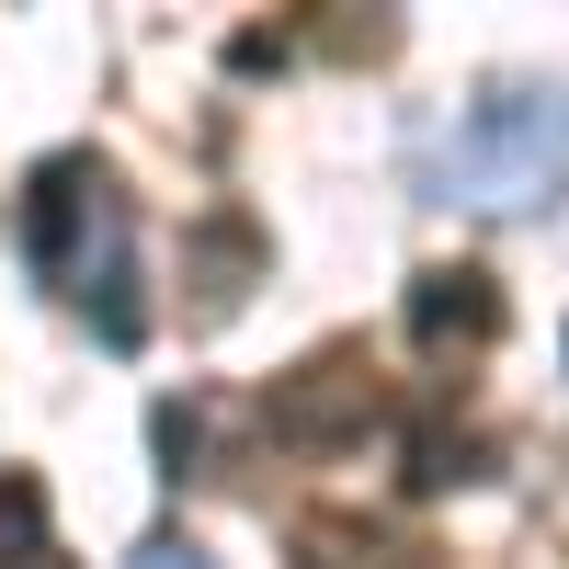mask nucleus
<instances>
[{"label":"nucleus","mask_w":569,"mask_h":569,"mask_svg":"<svg viewBox=\"0 0 569 569\" xmlns=\"http://www.w3.org/2000/svg\"><path fill=\"white\" fill-rule=\"evenodd\" d=\"M445 479H467V445L421 433V445H410V490H445Z\"/></svg>","instance_id":"nucleus-5"},{"label":"nucleus","mask_w":569,"mask_h":569,"mask_svg":"<svg viewBox=\"0 0 569 569\" xmlns=\"http://www.w3.org/2000/svg\"><path fill=\"white\" fill-rule=\"evenodd\" d=\"M80 297H91V330H103L114 353L137 342V330H149V308H137V262H126V228L103 240V273H80Z\"/></svg>","instance_id":"nucleus-4"},{"label":"nucleus","mask_w":569,"mask_h":569,"mask_svg":"<svg viewBox=\"0 0 569 569\" xmlns=\"http://www.w3.org/2000/svg\"><path fill=\"white\" fill-rule=\"evenodd\" d=\"M12 569H69V558H58V547H34V558H12Z\"/></svg>","instance_id":"nucleus-7"},{"label":"nucleus","mask_w":569,"mask_h":569,"mask_svg":"<svg viewBox=\"0 0 569 569\" xmlns=\"http://www.w3.org/2000/svg\"><path fill=\"white\" fill-rule=\"evenodd\" d=\"M103 194H114V182L91 171L80 149L23 182V251H34V273H80V217H103Z\"/></svg>","instance_id":"nucleus-3"},{"label":"nucleus","mask_w":569,"mask_h":569,"mask_svg":"<svg viewBox=\"0 0 569 569\" xmlns=\"http://www.w3.org/2000/svg\"><path fill=\"white\" fill-rule=\"evenodd\" d=\"M126 569H217V558H206V547H182V536H160V547H137Z\"/></svg>","instance_id":"nucleus-6"},{"label":"nucleus","mask_w":569,"mask_h":569,"mask_svg":"<svg viewBox=\"0 0 569 569\" xmlns=\"http://www.w3.org/2000/svg\"><path fill=\"white\" fill-rule=\"evenodd\" d=\"M445 194L479 206V217H536L569 194V91H479L456 126H445Z\"/></svg>","instance_id":"nucleus-1"},{"label":"nucleus","mask_w":569,"mask_h":569,"mask_svg":"<svg viewBox=\"0 0 569 569\" xmlns=\"http://www.w3.org/2000/svg\"><path fill=\"white\" fill-rule=\"evenodd\" d=\"M410 342H421V353H479V342H501V284H490L479 262L410 273Z\"/></svg>","instance_id":"nucleus-2"}]
</instances>
